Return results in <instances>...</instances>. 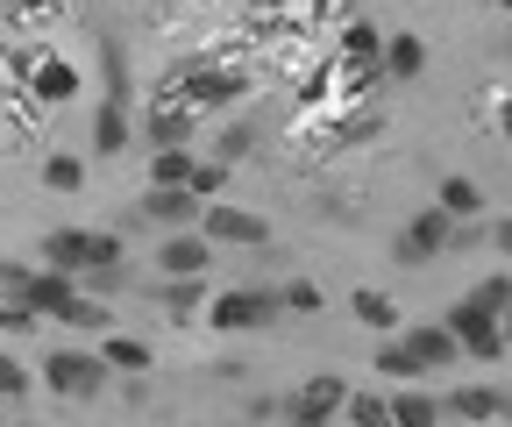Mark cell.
I'll list each match as a JSON object with an SVG mask.
<instances>
[{
  "mask_svg": "<svg viewBox=\"0 0 512 427\" xmlns=\"http://www.w3.org/2000/svg\"><path fill=\"white\" fill-rule=\"evenodd\" d=\"M128 250L114 228H50L43 235V264L64 271V278H86V271H114Z\"/></svg>",
  "mask_w": 512,
  "mask_h": 427,
  "instance_id": "1",
  "label": "cell"
},
{
  "mask_svg": "<svg viewBox=\"0 0 512 427\" xmlns=\"http://www.w3.org/2000/svg\"><path fill=\"white\" fill-rule=\"evenodd\" d=\"M242 93H249V79H242L235 65H185V72L164 79V100H178V107H192V114L228 107V100H242Z\"/></svg>",
  "mask_w": 512,
  "mask_h": 427,
  "instance_id": "2",
  "label": "cell"
},
{
  "mask_svg": "<svg viewBox=\"0 0 512 427\" xmlns=\"http://www.w3.org/2000/svg\"><path fill=\"white\" fill-rule=\"evenodd\" d=\"M278 314H285V299H278V292H264V285H235V292H214V299H207V328H221V335L271 328Z\"/></svg>",
  "mask_w": 512,
  "mask_h": 427,
  "instance_id": "3",
  "label": "cell"
},
{
  "mask_svg": "<svg viewBox=\"0 0 512 427\" xmlns=\"http://www.w3.org/2000/svg\"><path fill=\"white\" fill-rule=\"evenodd\" d=\"M107 363H100V349H50L43 356V385L57 392V399H100L107 392Z\"/></svg>",
  "mask_w": 512,
  "mask_h": 427,
  "instance_id": "4",
  "label": "cell"
},
{
  "mask_svg": "<svg viewBox=\"0 0 512 427\" xmlns=\"http://www.w3.org/2000/svg\"><path fill=\"white\" fill-rule=\"evenodd\" d=\"M441 328L463 342V356H477V363H498L505 356V335H498V314H484L477 299H456V307L441 314Z\"/></svg>",
  "mask_w": 512,
  "mask_h": 427,
  "instance_id": "5",
  "label": "cell"
},
{
  "mask_svg": "<svg viewBox=\"0 0 512 427\" xmlns=\"http://www.w3.org/2000/svg\"><path fill=\"white\" fill-rule=\"evenodd\" d=\"M200 214H207V200H192V186H143V200H136V221L171 228V235L200 228Z\"/></svg>",
  "mask_w": 512,
  "mask_h": 427,
  "instance_id": "6",
  "label": "cell"
},
{
  "mask_svg": "<svg viewBox=\"0 0 512 427\" xmlns=\"http://www.w3.org/2000/svg\"><path fill=\"white\" fill-rule=\"evenodd\" d=\"M200 235L214 242H235V250H264L271 242V221L264 214H249V207H221V200H207V214H200Z\"/></svg>",
  "mask_w": 512,
  "mask_h": 427,
  "instance_id": "7",
  "label": "cell"
},
{
  "mask_svg": "<svg viewBox=\"0 0 512 427\" xmlns=\"http://www.w3.org/2000/svg\"><path fill=\"white\" fill-rule=\"evenodd\" d=\"M342 406H349V385H342V378H306V385L285 399V420H292V427H328Z\"/></svg>",
  "mask_w": 512,
  "mask_h": 427,
  "instance_id": "8",
  "label": "cell"
},
{
  "mask_svg": "<svg viewBox=\"0 0 512 427\" xmlns=\"http://www.w3.org/2000/svg\"><path fill=\"white\" fill-rule=\"evenodd\" d=\"M192 136H200V114L157 93L150 114H143V143H157V150H192Z\"/></svg>",
  "mask_w": 512,
  "mask_h": 427,
  "instance_id": "9",
  "label": "cell"
},
{
  "mask_svg": "<svg viewBox=\"0 0 512 427\" xmlns=\"http://www.w3.org/2000/svg\"><path fill=\"white\" fill-rule=\"evenodd\" d=\"M448 242H456V221H448L441 207H420L406 221V235H399V264H427V257L448 250Z\"/></svg>",
  "mask_w": 512,
  "mask_h": 427,
  "instance_id": "10",
  "label": "cell"
},
{
  "mask_svg": "<svg viewBox=\"0 0 512 427\" xmlns=\"http://www.w3.org/2000/svg\"><path fill=\"white\" fill-rule=\"evenodd\" d=\"M15 299H22L29 314L57 321V314H64V307L79 299V278H64V271H50V264H43V271H29V278H22V292H15Z\"/></svg>",
  "mask_w": 512,
  "mask_h": 427,
  "instance_id": "11",
  "label": "cell"
},
{
  "mask_svg": "<svg viewBox=\"0 0 512 427\" xmlns=\"http://www.w3.org/2000/svg\"><path fill=\"white\" fill-rule=\"evenodd\" d=\"M207 264H214V242H207L200 228L164 235V250H157V271H164V278H207Z\"/></svg>",
  "mask_w": 512,
  "mask_h": 427,
  "instance_id": "12",
  "label": "cell"
},
{
  "mask_svg": "<svg viewBox=\"0 0 512 427\" xmlns=\"http://www.w3.org/2000/svg\"><path fill=\"white\" fill-rule=\"evenodd\" d=\"M399 342L413 349V363H420V371H448V363H463V342L448 335L441 321H413V328H406Z\"/></svg>",
  "mask_w": 512,
  "mask_h": 427,
  "instance_id": "13",
  "label": "cell"
},
{
  "mask_svg": "<svg viewBox=\"0 0 512 427\" xmlns=\"http://www.w3.org/2000/svg\"><path fill=\"white\" fill-rule=\"evenodd\" d=\"M441 413H448V420H470V427H484V420L512 413V399H505V392H491V385H456V392L441 399Z\"/></svg>",
  "mask_w": 512,
  "mask_h": 427,
  "instance_id": "14",
  "label": "cell"
},
{
  "mask_svg": "<svg viewBox=\"0 0 512 427\" xmlns=\"http://www.w3.org/2000/svg\"><path fill=\"white\" fill-rule=\"evenodd\" d=\"M342 65L384 79V29L377 22H342Z\"/></svg>",
  "mask_w": 512,
  "mask_h": 427,
  "instance_id": "15",
  "label": "cell"
},
{
  "mask_svg": "<svg viewBox=\"0 0 512 427\" xmlns=\"http://www.w3.org/2000/svg\"><path fill=\"white\" fill-rule=\"evenodd\" d=\"M128 143H136L128 107H121V100H100V107H93V157H121Z\"/></svg>",
  "mask_w": 512,
  "mask_h": 427,
  "instance_id": "16",
  "label": "cell"
},
{
  "mask_svg": "<svg viewBox=\"0 0 512 427\" xmlns=\"http://www.w3.org/2000/svg\"><path fill=\"white\" fill-rule=\"evenodd\" d=\"M427 72V43L413 36V29H392V36H384V79H420Z\"/></svg>",
  "mask_w": 512,
  "mask_h": 427,
  "instance_id": "17",
  "label": "cell"
},
{
  "mask_svg": "<svg viewBox=\"0 0 512 427\" xmlns=\"http://www.w3.org/2000/svg\"><path fill=\"white\" fill-rule=\"evenodd\" d=\"M349 314H356L370 335H399V299H392V292H370V285L349 292Z\"/></svg>",
  "mask_w": 512,
  "mask_h": 427,
  "instance_id": "18",
  "label": "cell"
},
{
  "mask_svg": "<svg viewBox=\"0 0 512 427\" xmlns=\"http://www.w3.org/2000/svg\"><path fill=\"white\" fill-rule=\"evenodd\" d=\"M434 207H441L448 221H477V214H484V186H477V178H441V186H434Z\"/></svg>",
  "mask_w": 512,
  "mask_h": 427,
  "instance_id": "19",
  "label": "cell"
},
{
  "mask_svg": "<svg viewBox=\"0 0 512 427\" xmlns=\"http://www.w3.org/2000/svg\"><path fill=\"white\" fill-rule=\"evenodd\" d=\"M392 420H399V427H441V399L420 392V385H399V392H392Z\"/></svg>",
  "mask_w": 512,
  "mask_h": 427,
  "instance_id": "20",
  "label": "cell"
},
{
  "mask_svg": "<svg viewBox=\"0 0 512 427\" xmlns=\"http://www.w3.org/2000/svg\"><path fill=\"white\" fill-rule=\"evenodd\" d=\"M100 363H107V371L143 378V371H150V342H136V335H100Z\"/></svg>",
  "mask_w": 512,
  "mask_h": 427,
  "instance_id": "21",
  "label": "cell"
},
{
  "mask_svg": "<svg viewBox=\"0 0 512 427\" xmlns=\"http://www.w3.org/2000/svg\"><path fill=\"white\" fill-rule=\"evenodd\" d=\"M72 93H79V65L43 57V65H36V100H72Z\"/></svg>",
  "mask_w": 512,
  "mask_h": 427,
  "instance_id": "22",
  "label": "cell"
},
{
  "mask_svg": "<svg viewBox=\"0 0 512 427\" xmlns=\"http://www.w3.org/2000/svg\"><path fill=\"white\" fill-rule=\"evenodd\" d=\"M192 164H200V150H157L150 157V186H192Z\"/></svg>",
  "mask_w": 512,
  "mask_h": 427,
  "instance_id": "23",
  "label": "cell"
},
{
  "mask_svg": "<svg viewBox=\"0 0 512 427\" xmlns=\"http://www.w3.org/2000/svg\"><path fill=\"white\" fill-rule=\"evenodd\" d=\"M43 186H50V193H79V186H86V157H72V150L43 157Z\"/></svg>",
  "mask_w": 512,
  "mask_h": 427,
  "instance_id": "24",
  "label": "cell"
},
{
  "mask_svg": "<svg viewBox=\"0 0 512 427\" xmlns=\"http://www.w3.org/2000/svg\"><path fill=\"white\" fill-rule=\"evenodd\" d=\"M370 371H377V378H399V385H420V378H427L420 363H413V349H406V342H384Z\"/></svg>",
  "mask_w": 512,
  "mask_h": 427,
  "instance_id": "25",
  "label": "cell"
},
{
  "mask_svg": "<svg viewBox=\"0 0 512 427\" xmlns=\"http://www.w3.org/2000/svg\"><path fill=\"white\" fill-rule=\"evenodd\" d=\"M57 321H64V328H86V335H114V314L100 307V299H86V292H79V299H72V307H64Z\"/></svg>",
  "mask_w": 512,
  "mask_h": 427,
  "instance_id": "26",
  "label": "cell"
},
{
  "mask_svg": "<svg viewBox=\"0 0 512 427\" xmlns=\"http://www.w3.org/2000/svg\"><path fill=\"white\" fill-rule=\"evenodd\" d=\"M342 413H349V427H399L392 420V399H377V392H349Z\"/></svg>",
  "mask_w": 512,
  "mask_h": 427,
  "instance_id": "27",
  "label": "cell"
},
{
  "mask_svg": "<svg viewBox=\"0 0 512 427\" xmlns=\"http://www.w3.org/2000/svg\"><path fill=\"white\" fill-rule=\"evenodd\" d=\"M164 307H171L178 321H192V307H207V278H171V285H164Z\"/></svg>",
  "mask_w": 512,
  "mask_h": 427,
  "instance_id": "28",
  "label": "cell"
},
{
  "mask_svg": "<svg viewBox=\"0 0 512 427\" xmlns=\"http://www.w3.org/2000/svg\"><path fill=\"white\" fill-rule=\"evenodd\" d=\"M470 299H477L484 314H512V271H491V278H484Z\"/></svg>",
  "mask_w": 512,
  "mask_h": 427,
  "instance_id": "29",
  "label": "cell"
},
{
  "mask_svg": "<svg viewBox=\"0 0 512 427\" xmlns=\"http://www.w3.org/2000/svg\"><path fill=\"white\" fill-rule=\"evenodd\" d=\"M221 186H228V164H221V157H200V164H192V200H221Z\"/></svg>",
  "mask_w": 512,
  "mask_h": 427,
  "instance_id": "30",
  "label": "cell"
},
{
  "mask_svg": "<svg viewBox=\"0 0 512 427\" xmlns=\"http://www.w3.org/2000/svg\"><path fill=\"white\" fill-rule=\"evenodd\" d=\"M278 299H285V314H320V307H328V292H320L313 278H292Z\"/></svg>",
  "mask_w": 512,
  "mask_h": 427,
  "instance_id": "31",
  "label": "cell"
},
{
  "mask_svg": "<svg viewBox=\"0 0 512 427\" xmlns=\"http://www.w3.org/2000/svg\"><path fill=\"white\" fill-rule=\"evenodd\" d=\"M249 150H256V129H249V121H235V129H228V136L214 143V157H221V164H242Z\"/></svg>",
  "mask_w": 512,
  "mask_h": 427,
  "instance_id": "32",
  "label": "cell"
},
{
  "mask_svg": "<svg viewBox=\"0 0 512 427\" xmlns=\"http://www.w3.org/2000/svg\"><path fill=\"white\" fill-rule=\"evenodd\" d=\"M22 392H29V363L0 349V399H22Z\"/></svg>",
  "mask_w": 512,
  "mask_h": 427,
  "instance_id": "33",
  "label": "cell"
},
{
  "mask_svg": "<svg viewBox=\"0 0 512 427\" xmlns=\"http://www.w3.org/2000/svg\"><path fill=\"white\" fill-rule=\"evenodd\" d=\"M36 321H43V314H29L22 299H8V307H0V328H8V335H29Z\"/></svg>",
  "mask_w": 512,
  "mask_h": 427,
  "instance_id": "34",
  "label": "cell"
},
{
  "mask_svg": "<svg viewBox=\"0 0 512 427\" xmlns=\"http://www.w3.org/2000/svg\"><path fill=\"white\" fill-rule=\"evenodd\" d=\"M22 278H29V264H8V257H0V292L15 299V292H22Z\"/></svg>",
  "mask_w": 512,
  "mask_h": 427,
  "instance_id": "35",
  "label": "cell"
},
{
  "mask_svg": "<svg viewBox=\"0 0 512 427\" xmlns=\"http://www.w3.org/2000/svg\"><path fill=\"white\" fill-rule=\"evenodd\" d=\"M491 242H498V257H512V214H505V221L491 228Z\"/></svg>",
  "mask_w": 512,
  "mask_h": 427,
  "instance_id": "36",
  "label": "cell"
},
{
  "mask_svg": "<svg viewBox=\"0 0 512 427\" xmlns=\"http://www.w3.org/2000/svg\"><path fill=\"white\" fill-rule=\"evenodd\" d=\"M498 136H505V143H512V93H505V100H498Z\"/></svg>",
  "mask_w": 512,
  "mask_h": 427,
  "instance_id": "37",
  "label": "cell"
},
{
  "mask_svg": "<svg viewBox=\"0 0 512 427\" xmlns=\"http://www.w3.org/2000/svg\"><path fill=\"white\" fill-rule=\"evenodd\" d=\"M498 335H505V356H512V314H498Z\"/></svg>",
  "mask_w": 512,
  "mask_h": 427,
  "instance_id": "38",
  "label": "cell"
},
{
  "mask_svg": "<svg viewBox=\"0 0 512 427\" xmlns=\"http://www.w3.org/2000/svg\"><path fill=\"white\" fill-rule=\"evenodd\" d=\"M491 8H505V15H512V0H491Z\"/></svg>",
  "mask_w": 512,
  "mask_h": 427,
  "instance_id": "39",
  "label": "cell"
}]
</instances>
